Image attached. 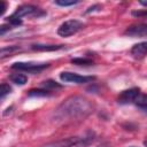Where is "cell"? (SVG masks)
<instances>
[{
  "instance_id": "6da1fadb",
  "label": "cell",
  "mask_w": 147,
  "mask_h": 147,
  "mask_svg": "<svg viewBox=\"0 0 147 147\" xmlns=\"http://www.w3.org/2000/svg\"><path fill=\"white\" fill-rule=\"evenodd\" d=\"M91 102L79 95H74L63 101L55 110V117L57 119H75L87 116L92 113Z\"/></svg>"
},
{
  "instance_id": "7a4b0ae2",
  "label": "cell",
  "mask_w": 147,
  "mask_h": 147,
  "mask_svg": "<svg viewBox=\"0 0 147 147\" xmlns=\"http://www.w3.org/2000/svg\"><path fill=\"white\" fill-rule=\"evenodd\" d=\"M45 14H46L45 11H42L40 8L33 5H22L17 7V9L11 16L21 20L22 17H40V16H44Z\"/></svg>"
},
{
  "instance_id": "3957f363",
  "label": "cell",
  "mask_w": 147,
  "mask_h": 147,
  "mask_svg": "<svg viewBox=\"0 0 147 147\" xmlns=\"http://www.w3.org/2000/svg\"><path fill=\"white\" fill-rule=\"evenodd\" d=\"M83 28H84V24L80 21H78V20H69V21L63 22L59 26L57 33L61 37H69V36H72L75 33H77Z\"/></svg>"
},
{
  "instance_id": "277c9868",
  "label": "cell",
  "mask_w": 147,
  "mask_h": 147,
  "mask_svg": "<svg viewBox=\"0 0 147 147\" xmlns=\"http://www.w3.org/2000/svg\"><path fill=\"white\" fill-rule=\"evenodd\" d=\"M93 139V133H90L87 137H70L67 139L59 140L54 144H52L49 147H74V146H79V145H87L91 140Z\"/></svg>"
},
{
  "instance_id": "5b68a950",
  "label": "cell",
  "mask_w": 147,
  "mask_h": 147,
  "mask_svg": "<svg viewBox=\"0 0 147 147\" xmlns=\"http://www.w3.org/2000/svg\"><path fill=\"white\" fill-rule=\"evenodd\" d=\"M48 63H37V62H15L11 64V69L21 70V71H28V72H39L47 68Z\"/></svg>"
},
{
  "instance_id": "8992f818",
  "label": "cell",
  "mask_w": 147,
  "mask_h": 147,
  "mask_svg": "<svg viewBox=\"0 0 147 147\" xmlns=\"http://www.w3.org/2000/svg\"><path fill=\"white\" fill-rule=\"evenodd\" d=\"M60 78L64 83H75V84H85V83H90L95 79V77L93 76H80L78 74L70 72V71L61 72Z\"/></svg>"
},
{
  "instance_id": "52a82bcc",
  "label": "cell",
  "mask_w": 147,
  "mask_h": 147,
  "mask_svg": "<svg viewBox=\"0 0 147 147\" xmlns=\"http://www.w3.org/2000/svg\"><path fill=\"white\" fill-rule=\"evenodd\" d=\"M139 94H140V90L138 87H133V88H129V90L122 91L121 94L118 95V99H117L118 103L126 105V103L134 102Z\"/></svg>"
},
{
  "instance_id": "ba28073f",
  "label": "cell",
  "mask_w": 147,
  "mask_h": 147,
  "mask_svg": "<svg viewBox=\"0 0 147 147\" xmlns=\"http://www.w3.org/2000/svg\"><path fill=\"white\" fill-rule=\"evenodd\" d=\"M125 34H129V36H132V37H146L147 25L146 24L131 25L125 30Z\"/></svg>"
},
{
  "instance_id": "9c48e42d",
  "label": "cell",
  "mask_w": 147,
  "mask_h": 147,
  "mask_svg": "<svg viewBox=\"0 0 147 147\" xmlns=\"http://www.w3.org/2000/svg\"><path fill=\"white\" fill-rule=\"evenodd\" d=\"M146 52H147V44L146 41H142V42H139V44H136L133 45V47L131 48V54L134 59H144L145 55H146Z\"/></svg>"
},
{
  "instance_id": "30bf717a",
  "label": "cell",
  "mask_w": 147,
  "mask_h": 147,
  "mask_svg": "<svg viewBox=\"0 0 147 147\" xmlns=\"http://www.w3.org/2000/svg\"><path fill=\"white\" fill-rule=\"evenodd\" d=\"M33 51L39 52H51V51H57L63 48V45H41V44H34L31 46Z\"/></svg>"
},
{
  "instance_id": "8fae6325",
  "label": "cell",
  "mask_w": 147,
  "mask_h": 147,
  "mask_svg": "<svg viewBox=\"0 0 147 147\" xmlns=\"http://www.w3.org/2000/svg\"><path fill=\"white\" fill-rule=\"evenodd\" d=\"M21 51H22V48L20 46H7V47H3V48H0V59L11 56L15 53H18Z\"/></svg>"
},
{
  "instance_id": "7c38bea8",
  "label": "cell",
  "mask_w": 147,
  "mask_h": 147,
  "mask_svg": "<svg viewBox=\"0 0 147 147\" xmlns=\"http://www.w3.org/2000/svg\"><path fill=\"white\" fill-rule=\"evenodd\" d=\"M9 79L11 80V83L17 84V85H24V84L28 82V77H26L25 75H23V74H18V72L10 75Z\"/></svg>"
},
{
  "instance_id": "4fadbf2b",
  "label": "cell",
  "mask_w": 147,
  "mask_h": 147,
  "mask_svg": "<svg viewBox=\"0 0 147 147\" xmlns=\"http://www.w3.org/2000/svg\"><path fill=\"white\" fill-rule=\"evenodd\" d=\"M71 62L74 64H77V65H91V64H93V61L91 59H86V57H76V59H72Z\"/></svg>"
},
{
  "instance_id": "5bb4252c",
  "label": "cell",
  "mask_w": 147,
  "mask_h": 147,
  "mask_svg": "<svg viewBox=\"0 0 147 147\" xmlns=\"http://www.w3.org/2000/svg\"><path fill=\"white\" fill-rule=\"evenodd\" d=\"M134 103L139 107V108H141L144 111H146V103H147V101H146V95L145 94H139L138 95V98L136 99V101H134Z\"/></svg>"
},
{
  "instance_id": "9a60e30c",
  "label": "cell",
  "mask_w": 147,
  "mask_h": 147,
  "mask_svg": "<svg viewBox=\"0 0 147 147\" xmlns=\"http://www.w3.org/2000/svg\"><path fill=\"white\" fill-rule=\"evenodd\" d=\"M10 92H11V87L9 86V84H0V100L6 95H8Z\"/></svg>"
},
{
  "instance_id": "2e32d148",
  "label": "cell",
  "mask_w": 147,
  "mask_h": 147,
  "mask_svg": "<svg viewBox=\"0 0 147 147\" xmlns=\"http://www.w3.org/2000/svg\"><path fill=\"white\" fill-rule=\"evenodd\" d=\"M29 95L30 96H46V95H49V93L46 90H31L29 92Z\"/></svg>"
},
{
  "instance_id": "e0dca14e",
  "label": "cell",
  "mask_w": 147,
  "mask_h": 147,
  "mask_svg": "<svg viewBox=\"0 0 147 147\" xmlns=\"http://www.w3.org/2000/svg\"><path fill=\"white\" fill-rule=\"evenodd\" d=\"M55 3H56V5H59V6H62V7H67V6H74V5L78 3V1H74V0H71V1H63V0H56V1H55Z\"/></svg>"
},
{
  "instance_id": "ac0fdd59",
  "label": "cell",
  "mask_w": 147,
  "mask_h": 147,
  "mask_svg": "<svg viewBox=\"0 0 147 147\" xmlns=\"http://www.w3.org/2000/svg\"><path fill=\"white\" fill-rule=\"evenodd\" d=\"M7 20V22H9V24L13 26V25H21L22 24V20H18V18H16V17H14V16H9V17H7L6 18Z\"/></svg>"
},
{
  "instance_id": "d6986e66",
  "label": "cell",
  "mask_w": 147,
  "mask_h": 147,
  "mask_svg": "<svg viewBox=\"0 0 147 147\" xmlns=\"http://www.w3.org/2000/svg\"><path fill=\"white\" fill-rule=\"evenodd\" d=\"M44 85H45L46 87H49V88L61 87V85H60V84H57V83H56V82H54V80H46V82H44Z\"/></svg>"
},
{
  "instance_id": "ffe728a7",
  "label": "cell",
  "mask_w": 147,
  "mask_h": 147,
  "mask_svg": "<svg viewBox=\"0 0 147 147\" xmlns=\"http://www.w3.org/2000/svg\"><path fill=\"white\" fill-rule=\"evenodd\" d=\"M10 29H11V25L10 24H2V25H0V34H5Z\"/></svg>"
},
{
  "instance_id": "44dd1931",
  "label": "cell",
  "mask_w": 147,
  "mask_h": 147,
  "mask_svg": "<svg viewBox=\"0 0 147 147\" xmlns=\"http://www.w3.org/2000/svg\"><path fill=\"white\" fill-rule=\"evenodd\" d=\"M6 9H7V2H5V1H0V16L5 14Z\"/></svg>"
},
{
  "instance_id": "7402d4cb",
  "label": "cell",
  "mask_w": 147,
  "mask_h": 147,
  "mask_svg": "<svg viewBox=\"0 0 147 147\" xmlns=\"http://www.w3.org/2000/svg\"><path fill=\"white\" fill-rule=\"evenodd\" d=\"M100 9H101V6H100V5H94V6L88 7V8H87V10H86V13L88 14V13H91V11H94V10H100Z\"/></svg>"
},
{
  "instance_id": "603a6c76",
  "label": "cell",
  "mask_w": 147,
  "mask_h": 147,
  "mask_svg": "<svg viewBox=\"0 0 147 147\" xmlns=\"http://www.w3.org/2000/svg\"><path fill=\"white\" fill-rule=\"evenodd\" d=\"M132 14H133L134 16H138V17H139V16H145V15H146V11H133Z\"/></svg>"
},
{
  "instance_id": "cb8c5ba5",
  "label": "cell",
  "mask_w": 147,
  "mask_h": 147,
  "mask_svg": "<svg viewBox=\"0 0 147 147\" xmlns=\"http://www.w3.org/2000/svg\"><path fill=\"white\" fill-rule=\"evenodd\" d=\"M132 147H134V146H132Z\"/></svg>"
}]
</instances>
